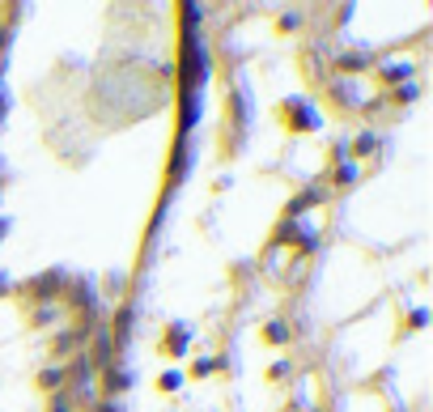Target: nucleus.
<instances>
[{"instance_id": "1", "label": "nucleus", "mask_w": 433, "mask_h": 412, "mask_svg": "<svg viewBox=\"0 0 433 412\" xmlns=\"http://www.w3.org/2000/svg\"><path fill=\"white\" fill-rule=\"evenodd\" d=\"M56 383H64V370H47L43 374V387H56Z\"/></svg>"}, {"instance_id": "2", "label": "nucleus", "mask_w": 433, "mask_h": 412, "mask_svg": "<svg viewBox=\"0 0 433 412\" xmlns=\"http://www.w3.org/2000/svg\"><path fill=\"white\" fill-rule=\"evenodd\" d=\"M267 340L281 344V340H285V323H272V328H267Z\"/></svg>"}, {"instance_id": "3", "label": "nucleus", "mask_w": 433, "mask_h": 412, "mask_svg": "<svg viewBox=\"0 0 433 412\" xmlns=\"http://www.w3.org/2000/svg\"><path fill=\"white\" fill-rule=\"evenodd\" d=\"M369 149H374V136H369V132H365V136H357V153H369Z\"/></svg>"}, {"instance_id": "4", "label": "nucleus", "mask_w": 433, "mask_h": 412, "mask_svg": "<svg viewBox=\"0 0 433 412\" xmlns=\"http://www.w3.org/2000/svg\"><path fill=\"white\" fill-rule=\"evenodd\" d=\"M51 412H73V404H68V399L60 395V399H51Z\"/></svg>"}]
</instances>
